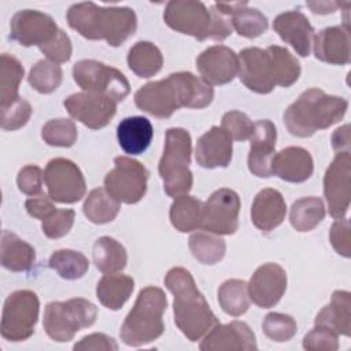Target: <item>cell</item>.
<instances>
[{"label":"cell","mask_w":351,"mask_h":351,"mask_svg":"<svg viewBox=\"0 0 351 351\" xmlns=\"http://www.w3.org/2000/svg\"><path fill=\"white\" fill-rule=\"evenodd\" d=\"M329 240L339 255L344 258L351 256V241H350V221L339 218L333 222L329 233Z\"/></svg>","instance_id":"obj_50"},{"label":"cell","mask_w":351,"mask_h":351,"mask_svg":"<svg viewBox=\"0 0 351 351\" xmlns=\"http://www.w3.org/2000/svg\"><path fill=\"white\" fill-rule=\"evenodd\" d=\"M48 265L64 280L81 278L89 269L88 258L74 250H56L48 261Z\"/></svg>","instance_id":"obj_38"},{"label":"cell","mask_w":351,"mask_h":351,"mask_svg":"<svg viewBox=\"0 0 351 351\" xmlns=\"http://www.w3.org/2000/svg\"><path fill=\"white\" fill-rule=\"evenodd\" d=\"M59 30L51 15L36 10H21L10 22V38L22 47L41 48L51 43Z\"/></svg>","instance_id":"obj_15"},{"label":"cell","mask_w":351,"mask_h":351,"mask_svg":"<svg viewBox=\"0 0 351 351\" xmlns=\"http://www.w3.org/2000/svg\"><path fill=\"white\" fill-rule=\"evenodd\" d=\"M40 51L47 56L48 60L53 63H64L69 62L73 53V47H71V40L70 37L60 29L56 34V37L48 43L47 45L41 47Z\"/></svg>","instance_id":"obj_48"},{"label":"cell","mask_w":351,"mask_h":351,"mask_svg":"<svg viewBox=\"0 0 351 351\" xmlns=\"http://www.w3.org/2000/svg\"><path fill=\"white\" fill-rule=\"evenodd\" d=\"M287 204L277 189L266 188L256 193L251 206V221L262 232H271L285 218Z\"/></svg>","instance_id":"obj_26"},{"label":"cell","mask_w":351,"mask_h":351,"mask_svg":"<svg viewBox=\"0 0 351 351\" xmlns=\"http://www.w3.org/2000/svg\"><path fill=\"white\" fill-rule=\"evenodd\" d=\"M67 23L88 40H104L111 47H119L134 34L137 16L129 7H101L84 1L69 8Z\"/></svg>","instance_id":"obj_4"},{"label":"cell","mask_w":351,"mask_h":351,"mask_svg":"<svg viewBox=\"0 0 351 351\" xmlns=\"http://www.w3.org/2000/svg\"><path fill=\"white\" fill-rule=\"evenodd\" d=\"M166 307L167 298L160 288H143L121 326V340L126 346L141 347L160 337L165 332L163 313Z\"/></svg>","instance_id":"obj_7"},{"label":"cell","mask_w":351,"mask_h":351,"mask_svg":"<svg viewBox=\"0 0 351 351\" xmlns=\"http://www.w3.org/2000/svg\"><path fill=\"white\" fill-rule=\"evenodd\" d=\"M350 152H337L324 176V195L329 214L339 219L344 218L350 207Z\"/></svg>","instance_id":"obj_17"},{"label":"cell","mask_w":351,"mask_h":351,"mask_svg":"<svg viewBox=\"0 0 351 351\" xmlns=\"http://www.w3.org/2000/svg\"><path fill=\"white\" fill-rule=\"evenodd\" d=\"M75 213L71 208H56L49 217L43 219L41 229L48 239H60L73 228Z\"/></svg>","instance_id":"obj_45"},{"label":"cell","mask_w":351,"mask_h":351,"mask_svg":"<svg viewBox=\"0 0 351 351\" xmlns=\"http://www.w3.org/2000/svg\"><path fill=\"white\" fill-rule=\"evenodd\" d=\"M232 138L219 126H213L196 144V162L204 169L228 167L232 160Z\"/></svg>","instance_id":"obj_25"},{"label":"cell","mask_w":351,"mask_h":351,"mask_svg":"<svg viewBox=\"0 0 351 351\" xmlns=\"http://www.w3.org/2000/svg\"><path fill=\"white\" fill-rule=\"evenodd\" d=\"M213 99V86L189 71L148 82L134 93L136 106L156 118H170L181 107L204 108Z\"/></svg>","instance_id":"obj_1"},{"label":"cell","mask_w":351,"mask_h":351,"mask_svg":"<svg viewBox=\"0 0 351 351\" xmlns=\"http://www.w3.org/2000/svg\"><path fill=\"white\" fill-rule=\"evenodd\" d=\"M73 350H88V351H117L118 344L115 340L104 333H92L82 337L78 343L74 344Z\"/></svg>","instance_id":"obj_51"},{"label":"cell","mask_w":351,"mask_h":351,"mask_svg":"<svg viewBox=\"0 0 351 351\" xmlns=\"http://www.w3.org/2000/svg\"><path fill=\"white\" fill-rule=\"evenodd\" d=\"M299 77V60L284 47H248L239 53V78L252 92L266 95L276 86L288 88Z\"/></svg>","instance_id":"obj_2"},{"label":"cell","mask_w":351,"mask_h":351,"mask_svg":"<svg viewBox=\"0 0 351 351\" xmlns=\"http://www.w3.org/2000/svg\"><path fill=\"white\" fill-rule=\"evenodd\" d=\"M25 70L21 62L8 53L0 56V107H5L18 97L19 84L23 78Z\"/></svg>","instance_id":"obj_36"},{"label":"cell","mask_w":351,"mask_h":351,"mask_svg":"<svg viewBox=\"0 0 351 351\" xmlns=\"http://www.w3.org/2000/svg\"><path fill=\"white\" fill-rule=\"evenodd\" d=\"M218 303L226 314L232 317L243 315L250 307L248 284L237 278L226 280L218 288Z\"/></svg>","instance_id":"obj_37"},{"label":"cell","mask_w":351,"mask_h":351,"mask_svg":"<svg viewBox=\"0 0 351 351\" xmlns=\"http://www.w3.org/2000/svg\"><path fill=\"white\" fill-rule=\"evenodd\" d=\"M232 27L245 38H255L263 34L269 27L267 18L256 8H250L247 1L234 10L230 16Z\"/></svg>","instance_id":"obj_39"},{"label":"cell","mask_w":351,"mask_h":351,"mask_svg":"<svg viewBox=\"0 0 351 351\" xmlns=\"http://www.w3.org/2000/svg\"><path fill=\"white\" fill-rule=\"evenodd\" d=\"M188 244L195 259H197L203 265L218 263L223 258L226 251V244L223 239L206 232L193 233L189 237Z\"/></svg>","instance_id":"obj_40"},{"label":"cell","mask_w":351,"mask_h":351,"mask_svg":"<svg viewBox=\"0 0 351 351\" xmlns=\"http://www.w3.org/2000/svg\"><path fill=\"white\" fill-rule=\"evenodd\" d=\"M202 214L203 203L189 195L176 197L170 206V222L181 233L200 228Z\"/></svg>","instance_id":"obj_33"},{"label":"cell","mask_w":351,"mask_h":351,"mask_svg":"<svg viewBox=\"0 0 351 351\" xmlns=\"http://www.w3.org/2000/svg\"><path fill=\"white\" fill-rule=\"evenodd\" d=\"M40 300L29 289H19L8 295L4 302L0 332L8 341L27 340L33 333L38 319Z\"/></svg>","instance_id":"obj_10"},{"label":"cell","mask_w":351,"mask_h":351,"mask_svg":"<svg viewBox=\"0 0 351 351\" xmlns=\"http://www.w3.org/2000/svg\"><path fill=\"white\" fill-rule=\"evenodd\" d=\"M271 176L287 182H304L314 170L311 154L302 147H287L274 154L270 165Z\"/></svg>","instance_id":"obj_24"},{"label":"cell","mask_w":351,"mask_h":351,"mask_svg":"<svg viewBox=\"0 0 351 351\" xmlns=\"http://www.w3.org/2000/svg\"><path fill=\"white\" fill-rule=\"evenodd\" d=\"M154 128L144 117H128L117 126V138L121 148L129 155L143 154L151 144Z\"/></svg>","instance_id":"obj_27"},{"label":"cell","mask_w":351,"mask_h":351,"mask_svg":"<svg viewBox=\"0 0 351 351\" xmlns=\"http://www.w3.org/2000/svg\"><path fill=\"white\" fill-rule=\"evenodd\" d=\"M350 126L343 125L332 134V147L336 152H350Z\"/></svg>","instance_id":"obj_53"},{"label":"cell","mask_w":351,"mask_h":351,"mask_svg":"<svg viewBox=\"0 0 351 351\" xmlns=\"http://www.w3.org/2000/svg\"><path fill=\"white\" fill-rule=\"evenodd\" d=\"M196 69L210 86L225 85L239 73V55L229 47L213 45L196 58Z\"/></svg>","instance_id":"obj_18"},{"label":"cell","mask_w":351,"mask_h":351,"mask_svg":"<svg viewBox=\"0 0 351 351\" xmlns=\"http://www.w3.org/2000/svg\"><path fill=\"white\" fill-rule=\"evenodd\" d=\"M36 261L34 248L10 230L1 233V266L10 271H27Z\"/></svg>","instance_id":"obj_29"},{"label":"cell","mask_w":351,"mask_h":351,"mask_svg":"<svg viewBox=\"0 0 351 351\" xmlns=\"http://www.w3.org/2000/svg\"><path fill=\"white\" fill-rule=\"evenodd\" d=\"M63 80V71L59 64L41 59L29 71L27 81L30 86L38 93L48 95L55 92Z\"/></svg>","instance_id":"obj_41"},{"label":"cell","mask_w":351,"mask_h":351,"mask_svg":"<svg viewBox=\"0 0 351 351\" xmlns=\"http://www.w3.org/2000/svg\"><path fill=\"white\" fill-rule=\"evenodd\" d=\"M325 218V206L321 197L307 196L293 202L289 211L291 225L298 232H310Z\"/></svg>","instance_id":"obj_35"},{"label":"cell","mask_w":351,"mask_h":351,"mask_svg":"<svg viewBox=\"0 0 351 351\" xmlns=\"http://www.w3.org/2000/svg\"><path fill=\"white\" fill-rule=\"evenodd\" d=\"M274 32L289 44L299 56H308L314 38V27L300 11H287L274 18Z\"/></svg>","instance_id":"obj_22"},{"label":"cell","mask_w":351,"mask_h":351,"mask_svg":"<svg viewBox=\"0 0 351 351\" xmlns=\"http://www.w3.org/2000/svg\"><path fill=\"white\" fill-rule=\"evenodd\" d=\"M221 128L232 140H237V141L250 138L254 132L252 121L248 118L247 114L237 110L229 111L222 117Z\"/></svg>","instance_id":"obj_46"},{"label":"cell","mask_w":351,"mask_h":351,"mask_svg":"<svg viewBox=\"0 0 351 351\" xmlns=\"http://www.w3.org/2000/svg\"><path fill=\"white\" fill-rule=\"evenodd\" d=\"M114 169L104 177V188L119 203L134 204L147 192L148 170L138 160L129 156H117Z\"/></svg>","instance_id":"obj_12"},{"label":"cell","mask_w":351,"mask_h":351,"mask_svg":"<svg viewBox=\"0 0 351 351\" xmlns=\"http://www.w3.org/2000/svg\"><path fill=\"white\" fill-rule=\"evenodd\" d=\"M163 19L170 29L192 36L199 41L207 38L223 41L233 30L230 16L221 14L214 5L208 11L202 1L196 0L169 1Z\"/></svg>","instance_id":"obj_6"},{"label":"cell","mask_w":351,"mask_h":351,"mask_svg":"<svg viewBox=\"0 0 351 351\" xmlns=\"http://www.w3.org/2000/svg\"><path fill=\"white\" fill-rule=\"evenodd\" d=\"M192 140L188 130L170 128L166 132L165 149L158 170L163 181L165 192L171 197L188 195L192 189L193 174L189 169Z\"/></svg>","instance_id":"obj_8"},{"label":"cell","mask_w":351,"mask_h":351,"mask_svg":"<svg viewBox=\"0 0 351 351\" xmlns=\"http://www.w3.org/2000/svg\"><path fill=\"white\" fill-rule=\"evenodd\" d=\"M63 106L71 118L89 129L107 126L117 112V101L95 92H78L64 99Z\"/></svg>","instance_id":"obj_16"},{"label":"cell","mask_w":351,"mask_h":351,"mask_svg":"<svg viewBox=\"0 0 351 351\" xmlns=\"http://www.w3.org/2000/svg\"><path fill=\"white\" fill-rule=\"evenodd\" d=\"M128 66L136 75L149 78L160 71L163 56L155 44L149 41H138L129 49Z\"/></svg>","instance_id":"obj_32"},{"label":"cell","mask_w":351,"mask_h":351,"mask_svg":"<svg viewBox=\"0 0 351 351\" xmlns=\"http://www.w3.org/2000/svg\"><path fill=\"white\" fill-rule=\"evenodd\" d=\"M348 101L339 96L326 95L322 89L304 90L284 112L288 132L296 137H310L317 130L328 129L343 119Z\"/></svg>","instance_id":"obj_5"},{"label":"cell","mask_w":351,"mask_h":351,"mask_svg":"<svg viewBox=\"0 0 351 351\" xmlns=\"http://www.w3.org/2000/svg\"><path fill=\"white\" fill-rule=\"evenodd\" d=\"M277 129L269 119H261L254 123V132L250 137L248 169L256 177L267 178L271 176L270 165L276 154Z\"/></svg>","instance_id":"obj_21"},{"label":"cell","mask_w":351,"mask_h":351,"mask_svg":"<svg viewBox=\"0 0 351 351\" xmlns=\"http://www.w3.org/2000/svg\"><path fill=\"white\" fill-rule=\"evenodd\" d=\"M306 5L314 12V14H332L336 11V8L340 5L339 3L333 1H307Z\"/></svg>","instance_id":"obj_54"},{"label":"cell","mask_w":351,"mask_h":351,"mask_svg":"<svg viewBox=\"0 0 351 351\" xmlns=\"http://www.w3.org/2000/svg\"><path fill=\"white\" fill-rule=\"evenodd\" d=\"M51 200L52 199L49 196L47 197L45 195H38V196H33V197L27 199L25 203L27 214L32 215L33 218H37L41 221L45 219L56 210V207L53 206V203Z\"/></svg>","instance_id":"obj_52"},{"label":"cell","mask_w":351,"mask_h":351,"mask_svg":"<svg viewBox=\"0 0 351 351\" xmlns=\"http://www.w3.org/2000/svg\"><path fill=\"white\" fill-rule=\"evenodd\" d=\"M134 289V280L125 274H104L96 285L99 302L110 308L119 310L130 298Z\"/></svg>","instance_id":"obj_30"},{"label":"cell","mask_w":351,"mask_h":351,"mask_svg":"<svg viewBox=\"0 0 351 351\" xmlns=\"http://www.w3.org/2000/svg\"><path fill=\"white\" fill-rule=\"evenodd\" d=\"M256 348L255 335L243 321L215 325L200 343L202 351H255Z\"/></svg>","instance_id":"obj_20"},{"label":"cell","mask_w":351,"mask_h":351,"mask_svg":"<svg viewBox=\"0 0 351 351\" xmlns=\"http://www.w3.org/2000/svg\"><path fill=\"white\" fill-rule=\"evenodd\" d=\"M44 143L52 147H71L77 140L75 123L66 118L48 121L41 129Z\"/></svg>","instance_id":"obj_42"},{"label":"cell","mask_w":351,"mask_h":351,"mask_svg":"<svg viewBox=\"0 0 351 351\" xmlns=\"http://www.w3.org/2000/svg\"><path fill=\"white\" fill-rule=\"evenodd\" d=\"M240 207V197L233 189H217L203 203L200 228L214 234H233L239 229Z\"/></svg>","instance_id":"obj_14"},{"label":"cell","mask_w":351,"mask_h":351,"mask_svg":"<svg viewBox=\"0 0 351 351\" xmlns=\"http://www.w3.org/2000/svg\"><path fill=\"white\" fill-rule=\"evenodd\" d=\"M97 317L96 306L82 298H73L66 302H51L44 311L45 333L58 343L73 340L77 332L95 324Z\"/></svg>","instance_id":"obj_9"},{"label":"cell","mask_w":351,"mask_h":351,"mask_svg":"<svg viewBox=\"0 0 351 351\" xmlns=\"http://www.w3.org/2000/svg\"><path fill=\"white\" fill-rule=\"evenodd\" d=\"M313 40L314 55L318 60L329 64L350 63V29L347 25L325 27Z\"/></svg>","instance_id":"obj_23"},{"label":"cell","mask_w":351,"mask_h":351,"mask_svg":"<svg viewBox=\"0 0 351 351\" xmlns=\"http://www.w3.org/2000/svg\"><path fill=\"white\" fill-rule=\"evenodd\" d=\"M287 289V273L277 263H265L252 274L248 296L256 306L270 308L276 306Z\"/></svg>","instance_id":"obj_19"},{"label":"cell","mask_w":351,"mask_h":351,"mask_svg":"<svg viewBox=\"0 0 351 351\" xmlns=\"http://www.w3.org/2000/svg\"><path fill=\"white\" fill-rule=\"evenodd\" d=\"M0 126L4 130H16L25 126L32 115V106L22 97L5 107H0Z\"/></svg>","instance_id":"obj_44"},{"label":"cell","mask_w":351,"mask_h":351,"mask_svg":"<svg viewBox=\"0 0 351 351\" xmlns=\"http://www.w3.org/2000/svg\"><path fill=\"white\" fill-rule=\"evenodd\" d=\"M82 210L92 223L103 225L115 219L121 210V204L106 188H96L86 196Z\"/></svg>","instance_id":"obj_34"},{"label":"cell","mask_w":351,"mask_h":351,"mask_svg":"<svg viewBox=\"0 0 351 351\" xmlns=\"http://www.w3.org/2000/svg\"><path fill=\"white\" fill-rule=\"evenodd\" d=\"M44 181L48 196L58 203H77L86 192L81 169L66 158H55L48 162L44 170Z\"/></svg>","instance_id":"obj_13"},{"label":"cell","mask_w":351,"mask_h":351,"mask_svg":"<svg viewBox=\"0 0 351 351\" xmlns=\"http://www.w3.org/2000/svg\"><path fill=\"white\" fill-rule=\"evenodd\" d=\"M165 285L174 296V322L189 341L203 339L219 324L186 269H170L165 277Z\"/></svg>","instance_id":"obj_3"},{"label":"cell","mask_w":351,"mask_h":351,"mask_svg":"<svg viewBox=\"0 0 351 351\" xmlns=\"http://www.w3.org/2000/svg\"><path fill=\"white\" fill-rule=\"evenodd\" d=\"M43 178H44V174L38 166L27 165L19 170L16 176V184L22 193L27 196H36V195H41Z\"/></svg>","instance_id":"obj_49"},{"label":"cell","mask_w":351,"mask_h":351,"mask_svg":"<svg viewBox=\"0 0 351 351\" xmlns=\"http://www.w3.org/2000/svg\"><path fill=\"white\" fill-rule=\"evenodd\" d=\"M335 332L325 326L315 325L303 339V348L310 351H336L339 340Z\"/></svg>","instance_id":"obj_47"},{"label":"cell","mask_w":351,"mask_h":351,"mask_svg":"<svg viewBox=\"0 0 351 351\" xmlns=\"http://www.w3.org/2000/svg\"><path fill=\"white\" fill-rule=\"evenodd\" d=\"M92 255L96 267L104 274L118 273L123 270L128 263L125 247L110 236H101L95 241Z\"/></svg>","instance_id":"obj_31"},{"label":"cell","mask_w":351,"mask_h":351,"mask_svg":"<svg viewBox=\"0 0 351 351\" xmlns=\"http://www.w3.org/2000/svg\"><path fill=\"white\" fill-rule=\"evenodd\" d=\"M262 330L270 340L284 343L296 335L298 325L296 321L288 314L269 313L262 322Z\"/></svg>","instance_id":"obj_43"},{"label":"cell","mask_w":351,"mask_h":351,"mask_svg":"<svg viewBox=\"0 0 351 351\" xmlns=\"http://www.w3.org/2000/svg\"><path fill=\"white\" fill-rule=\"evenodd\" d=\"M73 78L84 92H95L122 101L130 92L129 81L118 69L93 59H82L73 66Z\"/></svg>","instance_id":"obj_11"},{"label":"cell","mask_w":351,"mask_h":351,"mask_svg":"<svg viewBox=\"0 0 351 351\" xmlns=\"http://www.w3.org/2000/svg\"><path fill=\"white\" fill-rule=\"evenodd\" d=\"M315 325L325 326L336 335L351 333V295L348 291H335L330 303L325 306L314 319Z\"/></svg>","instance_id":"obj_28"}]
</instances>
